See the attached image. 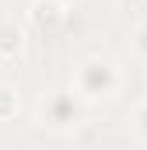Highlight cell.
I'll list each match as a JSON object with an SVG mask.
<instances>
[{
	"label": "cell",
	"mask_w": 147,
	"mask_h": 150,
	"mask_svg": "<svg viewBox=\"0 0 147 150\" xmlns=\"http://www.w3.org/2000/svg\"><path fill=\"white\" fill-rule=\"evenodd\" d=\"M14 112H18V101H14V94L0 87V119H11Z\"/></svg>",
	"instance_id": "4"
},
{
	"label": "cell",
	"mask_w": 147,
	"mask_h": 150,
	"mask_svg": "<svg viewBox=\"0 0 147 150\" xmlns=\"http://www.w3.org/2000/svg\"><path fill=\"white\" fill-rule=\"evenodd\" d=\"M81 87H84L91 98L109 94L112 87H116V70H112V63L109 59H88V63L81 67Z\"/></svg>",
	"instance_id": "1"
},
{
	"label": "cell",
	"mask_w": 147,
	"mask_h": 150,
	"mask_svg": "<svg viewBox=\"0 0 147 150\" xmlns=\"http://www.w3.org/2000/svg\"><path fill=\"white\" fill-rule=\"evenodd\" d=\"M21 49V32L14 28V25H0V52H18Z\"/></svg>",
	"instance_id": "3"
},
{
	"label": "cell",
	"mask_w": 147,
	"mask_h": 150,
	"mask_svg": "<svg viewBox=\"0 0 147 150\" xmlns=\"http://www.w3.org/2000/svg\"><path fill=\"white\" fill-rule=\"evenodd\" d=\"M32 21H35L39 28H56L63 21V7L56 0H35L32 4Z\"/></svg>",
	"instance_id": "2"
}]
</instances>
